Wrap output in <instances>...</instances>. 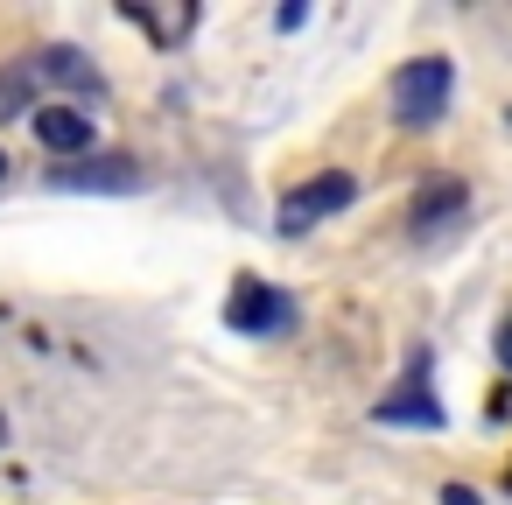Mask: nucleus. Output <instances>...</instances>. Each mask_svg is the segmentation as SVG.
I'll return each instance as SVG.
<instances>
[{
	"label": "nucleus",
	"mask_w": 512,
	"mask_h": 505,
	"mask_svg": "<svg viewBox=\"0 0 512 505\" xmlns=\"http://www.w3.org/2000/svg\"><path fill=\"white\" fill-rule=\"evenodd\" d=\"M43 92H57V99H71V92H78V99H99L106 78H99V64H92L85 50H71V43L29 50V57H15V64H0V127L22 120V113H36Z\"/></svg>",
	"instance_id": "f257e3e1"
},
{
	"label": "nucleus",
	"mask_w": 512,
	"mask_h": 505,
	"mask_svg": "<svg viewBox=\"0 0 512 505\" xmlns=\"http://www.w3.org/2000/svg\"><path fill=\"white\" fill-rule=\"evenodd\" d=\"M449 92H456V64L449 57H414V64L393 71V120L428 134L449 113Z\"/></svg>",
	"instance_id": "f03ea898"
},
{
	"label": "nucleus",
	"mask_w": 512,
	"mask_h": 505,
	"mask_svg": "<svg viewBox=\"0 0 512 505\" xmlns=\"http://www.w3.org/2000/svg\"><path fill=\"white\" fill-rule=\"evenodd\" d=\"M288 323H295V295H281L260 274H239V288L225 295V330H239V337H281Z\"/></svg>",
	"instance_id": "7ed1b4c3"
},
{
	"label": "nucleus",
	"mask_w": 512,
	"mask_h": 505,
	"mask_svg": "<svg viewBox=\"0 0 512 505\" xmlns=\"http://www.w3.org/2000/svg\"><path fill=\"white\" fill-rule=\"evenodd\" d=\"M351 197H358L351 169H323V176H309V183H295V190L281 197V211H274V232H281V239H295V232H309L316 218L344 211Z\"/></svg>",
	"instance_id": "20e7f679"
},
{
	"label": "nucleus",
	"mask_w": 512,
	"mask_h": 505,
	"mask_svg": "<svg viewBox=\"0 0 512 505\" xmlns=\"http://www.w3.org/2000/svg\"><path fill=\"white\" fill-rule=\"evenodd\" d=\"M372 421H379V428H442V421H449L442 400H435V379H428V351L407 358V379L372 407Z\"/></svg>",
	"instance_id": "39448f33"
},
{
	"label": "nucleus",
	"mask_w": 512,
	"mask_h": 505,
	"mask_svg": "<svg viewBox=\"0 0 512 505\" xmlns=\"http://www.w3.org/2000/svg\"><path fill=\"white\" fill-rule=\"evenodd\" d=\"M29 127H36V141H43L50 155H64V162L92 155V141H99L92 113H85V106H71V99H43V106L29 113Z\"/></svg>",
	"instance_id": "423d86ee"
},
{
	"label": "nucleus",
	"mask_w": 512,
	"mask_h": 505,
	"mask_svg": "<svg viewBox=\"0 0 512 505\" xmlns=\"http://www.w3.org/2000/svg\"><path fill=\"white\" fill-rule=\"evenodd\" d=\"M50 190H99V197H127V190H141V162H127V155H78V162L50 169Z\"/></svg>",
	"instance_id": "0eeeda50"
},
{
	"label": "nucleus",
	"mask_w": 512,
	"mask_h": 505,
	"mask_svg": "<svg viewBox=\"0 0 512 505\" xmlns=\"http://www.w3.org/2000/svg\"><path fill=\"white\" fill-rule=\"evenodd\" d=\"M463 211H470V190H463L456 176H442V183H428V190L414 197V211H407V225H414L421 239H435L442 225H463Z\"/></svg>",
	"instance_id": "6e6552de"
},
{
	"label": "nucleus",
	"mask_w": 512,
	"mask_h": 505,
	"mask_svg": "<svg viewBox=\"0 0 512 505\" xmlns=\"http://www.w3.org/2000/svg\"><path fill=\"white\" fill-rule=\"evenodd\" d=\"M302 22H309V8H302V0H288V8L274 15V29H302Z\"/></svg>",
	"instance_id": "1a4fd4ad"
},
{
	"label": "nucleus",
	"mask_w": 512,
	"mask_h": 505,
	"mask_svg": "<svg viewBox=\"0 0 512 505\" xmlns=\"http://www.w3.org/2000/svg\"><path fill=\"white\" fill-rule=\"evenodd\" d=\"M442 505H484V498H477V491H463V484H449V491H442Z\"/></svg>",
	"instance_id": "9d476101"
},
{
	"label": "nucleus",
	"mask_w": 512,
	"mask_h": 505,
	"mask_svg": "<svg viewBox=\"0 0 512 505\" xmlns=\"http://www.w3.org/2000/svg\"><path fill=\"white\" fill-rule=\"evenodd\" d=\"M498 358H505V372H512V316H505V330H498Z\"/></svg>",
	"instance_id": "9b49d317"
},
{
	"label": "nucleus",
	"mask_w": 512,
	"mask_h": 505,
	"mask_svg": "<svg viewBox=\"0 0 512 505\" xmlns=\"http://www.w3.org/2000/svg\"><path fill=\"white\" fill-rule=\"evenodd\" d=\"M0 449H8V414H0Z\"/></svg>",
	"instance_id": "f8f14e48"
},
{
	"label": "nucleus",
	"mask_w": 512,
	"mask_h": 505,
	"mask_svg": "<svg viewBox=\"0 0 512 505\" xmlns=\"http://www.w3.org/2000/svg\"><path fill=\"white\" fill-rule=\"evenodd\" d=\"M8 169H15V162H8V155H0V176H8Z\"/></svg>",
	"instance_id": "ddd939ff"
}]
</instances>
